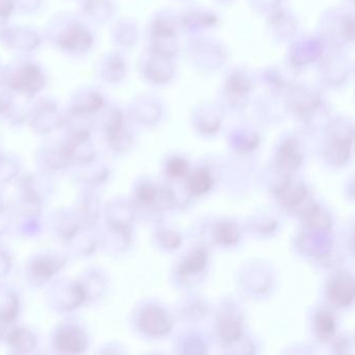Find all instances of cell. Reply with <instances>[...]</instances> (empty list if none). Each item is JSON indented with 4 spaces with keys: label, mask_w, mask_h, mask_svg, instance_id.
<instances>
[{
    "label": "cell",
    "mask_w": 355,
    "mask_h": 355,
    "mask_svg": "<svg viewBox=\"0 0 355 355\" xmlns=\"http://www.w3.org/2000/svg\"><path fill=\"white\" fill-rule=\"evenodd\" d=\"M207 263V251L203 248L196 249L191 253L186 261L180 266V274L184 276H193L203 272Z\"/></svg>",
    "instance_id": "obj_10"
},
{
    "label": "cell",
    "mask_w": 355,
    "mask_h": 355,
    "mask_svg": "<svg viewBox=\"0 0 355 355\" xmlns=\"http://www.w3.org/2000/svg\"><path fill=\"white\" fill-rule=\"evenodd\" d=\"M35 270L39 275L46 277V276H51L55 271V265L53 261H40L36 263Z\"/></svg>",
    "instance_id": "obj_19"
},
{
    "label": "cell",
    "mask_w": 355,
    "mask_h": 355,
    "mask_svg": "<svg viewBox=\"0 0 355 355\" xmlns=\"http://www.w3.org/2000/svg\"><path fill=\"white\" fill-rule=\"evenodd\" d=\"M14 9L13 0H0V17H7Z\"/></svg>",
    "instance_id": "obj_20"
},
{
    "label": "cell",
    "mask_w": 355,
    "mask_h": 355,
    "mask_svg": "<svg viewBox=\"0 0 355 355\" xmlns=\"http://www.w3.org/2000/svg\"><path fill=\"white\" fill-rule=\"evenodd\" d=\"M139 327L141 331L153 338L167 336L173 327L167 311L159 305H147L141 311L139 318Z\"/></svg>",
    "instance_id": "obj_2"
},
{
    "label": "cell",
    "mask_w": 355,
    "mask_h": 355,
    "mask_svg": "<svg viewBox=\"0 0 355 355\" xmlns=\"http://www.w3.org/2000/svg\"><path fill=\"white\" fill-rule=\"evenodd\" d=\"M213 186L214 178H211L209 170L205 168H198L189 175L188 187L193 194L198 196L207 194L211 190Z\"/></svg>",
    "instance_id": "obj_9"
},
{
    "label": "cell",
    "mask_w": 355,
    "mask_h": 355,
    "mask_svg": "<svg viewBox=\"0 0 355 355\" xmlns=\"http://www.w3.org/2000/svg\"><path fill=\"white\" fill-rule=\"evenodd\" d=\"M92 35L78 22L68 24L67 28L58 36L57 43L64 51L69 53H86L92 46Z\"/></svg>",
    "instance_id": "obj_4"
},
{
    "label": "cell",
    "mask_w": 355,
    "mask_h": 355,
    "mask_svg": "<svg viewBox=\"0 0 355 355\" xmlns=\"http://www.w3.org/2000/svg\"><path fill=\"white\" fill-rule=\"evenodd\" d=\"M354 278L349 272H338L330 279L327 296L336 307L350 306L354 300Z\"/></svg>",
    "instance_id": "obj_3"
},
{
    "label": "cell",
    "mask_w": 355,
    "mask_h": 355,
    "mask_svg": "<svg viewBox=\"0 0 355 355\" xmlns=\"http://www.w3.org/2000/svg\"><path fill=\"white\" fill-rule=\"evenodd\" d=\"M137 197L144 205H151L157 197V190L151 184H143L137 190Z\"/></svg>",
    "instance_id": "obj_17"
},
{
    "label": "cell",
    "mask_w": 355,
    "mask_h": 355,
    "mask_svg": "<svg viewBox=\"0 0 355 355\" xmlns=\"http://www.w3.org/2000/svg\"><path fill=\"white\" fill-rule=\"evenodd\" d=\"M336 320L328 311H319L315 318V330L318 338L326 342L334 338L336 334Z\"/></svg>",
    "instance_id": "obj_13"
},
{
    "label": "cell",
    "mask_w": 355,
    "mask_h": 355,
    "mask_svg": "<svg viewBox=\"0 0 355 355\" xmlns=\"http://www.w3.org/2000/svg\"><path fill=\"white\" fill-rule=\"evenodd\" d=\"M218 334L222 342L225 344H234L242 338L243 328L236 318L224 317L218 325Z\"/></svg>",
    "instance_id": "obj_11"
},
{
    "label": "cell",
    "mask_w": 355,
    "mask_h": 355,
    "mask_svg": "<svg viewBox=\"0 0 355 355\" xmlns=\"http://www.w3.org/2000/svg\"><path fill=\"white\" fill-rule=\"evenodd\" d=\"M159 242L167 249H178L182 245L180 234L171 230H162L159 234Z\"/></svg>",
    "instance_id": "obj_18"
},
{
    "label": "cell",
    "mask_w": 355,
    "mask_h": 355,
    "mask_svg": "<svg viewBox=\"0 0 355 355\" xmlns=\"http://www.w3.org/2000/svg\"><path fill=\"white\" fill-rule=\"evenodd\" d=\"M82 103H78L76 113L85 114L95 112L103 107V96L97 93H87L82 96Z\"/></svg>",
    "instance_id": "obj_14"
},
{
    "label": "cell",
    "mask_w": 355,
    "mask_h": 355,
    "mask_svg": "<svg viewBox=\"0 0 355 355\" xmlns=\"http://www.w3.org/2000/svg\"><path fill=\"white\" fill-rule=\"evenodd\" d=\"M168 173L170 176L175 178H184L189 175L188 162L182 157H172L167 165Z\"/></svg>",
    "instance_id": "obj_16"
},
{
    "label": "cell",
    "mask_w": 355,
    "mask_h": 355,
    "mask_svg": "<svg viewBox=\"0 0 355 355\" xmlns=\"http://www.w3.org/2000/svg\"><path fill=\"white\" fill-rule=\"evenodd\" d=\"M353 136L336 134L331 137L325 150V159L332 166H343L348 163L351 157Z\"/></svg>",
    "instance_id": "obj_5"
},
{
    "label": "cell",
    "mask_w": 355,
    "mask_h": 355,
    "mask_svg": "<svg viewBox=\"0 0 355 355\" xmlns=\"http://www.w3.org/2000/svg\"><path fill=\"white\" fill-rule=\"evenodd\" d=\"M301 215L304 218L305 223L311 230H327L331 227V219L328 214L322 211L321 207L315 203L303 207L300 211Z\"/></svg>",
    "instance_id": "obj_8"
},
{
    "label": "cell",
    "mask_w": 355,
    "mask_h": 355,
    "mask_svg": "<svg viewBox=\"0 0 355 355\" xmlns=\"http://www.w3.org/2000/svg\"><path fill=\"white\" fill-rule=\"evenodd\" d=\"M303 157L298 148V144L293 139H288L280 147L276 157L275 166L278 171L290 175L302 165Z\"/></svg>",
    "instance_id": "obj_6"
},
{
    "label": "cell",
    "mask_w": 355,
    "mask_h": 355,
    "mask_svg": "<svg viewBox=\"0 0 355 355\" xmlns=\"http://www.w3.org/2000/svg\"><path fill=\"white\" fill-rule=\"evenodd\" d=\"M241 232L236 223L221 222L217 224L214 230V238L218 244L230 246L240 240Z\"/></svg>",
    "instance_id": "obj_12"
},
{
    "label": "cell",
    "mask_w": 355,
    "mask_h": 355,
    "mask_svg": "<svg viewBox=\"0 0 355 355\" xmlns=\"http://www.w3.org/2000/svg\"><path fill=\"white\" fill-rule=\"evenodd\" d=\"M276 196L279 199L282 207L288 209H297L301 207L307 197V191L305 187L297 182H291L286 178L275 190Z\"/></svg>",
    "instance_id": "obj_7"
},
{
    "label": "cell",
    "mask_w": 355,
    "mask_h": 355,
    "mask_svg": "<svg viewBox=\"0 0 355 355\" xmlns=\"http://www.w3.org/2000/svg\"><path fill=\"white\" fill-rule=\"evenodd\" d=\"M58 344H59L60 348L66 351L78 352L83 349L82 338L71 332H62L61 334H59Z\"/></svg>",
    "instance_id": "obj_15"
},
{
    "label": "cell",
    "mask_w": 355,
    "mask_h": 355,
    "mask_svg": "<svg viewBox=\"0 0 355 355\" xmlns=\"http://www.w3.org/2000/svg\"><path fill=\"white\" fill-rule=\"evenodd\" d=\"M44 84V74L38 66L32 63L19 66L8 78L10 89L26 95L36 94L42 90Z\"/></svg>",
    "instance_id": "obj_1"
}]
</instances>
